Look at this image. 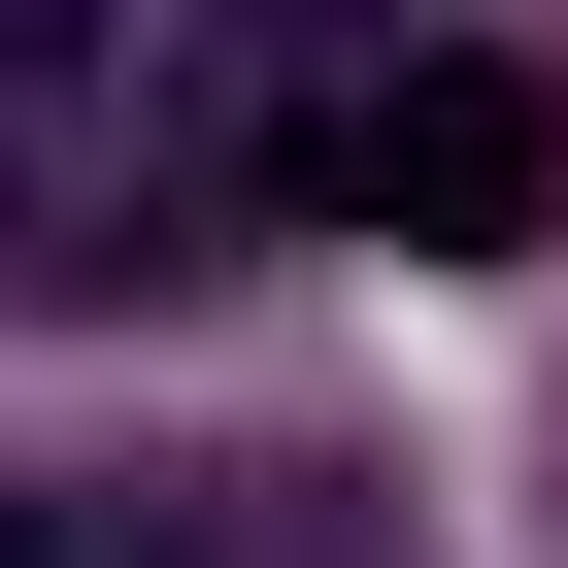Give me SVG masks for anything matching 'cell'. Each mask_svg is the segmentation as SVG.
<instances>
[{
	"mask_svg": "<svg viewBox=\"0 0 568 568\" xmlns=\"http://www.w3.org/2000/svg\"><path fill=\"white\" fill-rule=\"evenodd\" d=\"M535 168H568V101L501 68V34H402L335 134H302V234H402V267H501L535 234Z\"/></svg>",
	"mask_w": 568,
	"mask_h": 568,
	"instance_id": "7a4b0ae2",
	"label": "cell"
},
{
	"mask_svg": "<svg viewBox=\"0 0 568 568\" xmlns=\"http://www.w3.org/2000/svg\"><path fill=\"white\" fill-rule=\"evenodd\" d=\"M234 201H302V101L201 0H0V302H101Z\"/></svg>",
	"mask_w": 568,
	"mask_h": 568,
	"instance_id": "6da1fadb",
	"label": "cell"
},
{
	"mask_svg": "<svg viewBox=\"0 0 568 568\" xmlns=\"http://www.w3.org/2000/svg\"><path fill=\"white\" fill-rule=\"evenodd\" d=\"M201 34H234V68H267V101H302V134H335V101H368V68H402V0H201Z\"/></svg>",
	"mask_w": 568,
	"mask_h": 568,
	"instance_id": "3957f363",
	"label": "cell"
},
{
	"mask_svg": "<svg viewBox=\"0 0 568 568\" xmlns=\"http://www.w3.org/2000/svg\"><path fill=\"white\" fill-rule=\"evenodd\" d=\"M0 568H168L134 501H34V468H0Z\"/></svg>",
	"mask_w": 568,
	"mask_h": 568,
	"instance_id": "277c9868",
	"label": "cell"
}]
</instances>
